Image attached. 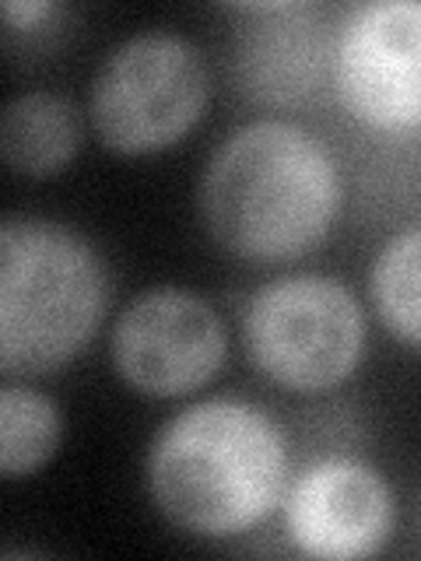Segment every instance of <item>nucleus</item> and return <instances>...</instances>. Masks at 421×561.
I'll list each match as a JSON object with an SVG mask.
<instances>
[{"label":"nucleus","instance_id":"obj_7","mask_svg":"<svg viewBox=\"0 0 421 561\" xmlns=\"http://www.w3.org/2000/svg\"><path fill=\"white\" fill-rule=\"evenodd\" d=\"M333 81L362 123L421 127V0H379L351 11L333 46Z\"/></svg>","mask_w":421,"mask_h":561},{"label":"nucleus","instance_id":"obj_11","mask_svg":"<svg viewBox=\"0 0 421 561\" xmlns=\"http://www.w3.org/2000/svg\"><path fill=\"white\" fill-rule=\"evenodd\" d=\"M373 302L397 341L421 347V225L403 228L379 250Z\"/></svg>","mask_w":421,"mask_h":561},{"label":"nucleus","instance_id":"obj_10","mask_svg":"<svg viewBox=\"0 0 421 561\" xmlns=\"http://www.w3.org/2000/svg\"><path fill=\"white\" fill-rule=\"evenodd\" d=\"M60 432L64 417L49 397L18 382L0 390V470L4 478H22L43 467L57 453Z\"/></svg>","mask_w":421,"mask_h":561},{"label":"nucleus","instance_id":"obj_12","mask_svg":"<svg viewBox=\"0 0 421 561\" xmlns=\"http://www.w3.org/2000/svg\"><path fill=\"white\" fill-rule=\"evenodd\" d=\"M49 11H53V4H43V0H29V4H22V0H8V4H4L8 22L22 25V28H29L32 22H39V18H46Z\"/></svg>","mask_w":421,"mask_h":561},{"label":"nucleus","instance_id":"obj_1","mask_svg":"<svg viewBox=\"0 0 421 561\" xmlns=\"http://www.w3.org/2000/svg\"><path fill=\"white\" fill-rule=\"evenodd\" d=\"M341 210V172L316 134L288 119H253L210 154L201 215L221 250L250 263L309 253Z\"/></svg>","mask_w":421,"mask_h":561},{"label":"nucleus","instance_id":"obj_5","mask_svg":"<svg viewBox=\"0 0 421 561\" xmlns=\"http://www.w3.org/2000/svg\"><path fill=\"white\" fill-rule=\"evenodd\" d=\"M207 64L175 32H140L102 60L88 95L95 134L116 151L175 145L207 105Z\"/></svg>","mask_w":421,"mask_h":561},{"label":"nucleus","instance_id":"obj_4","mask_svg":"<svg viewBox=\"0 0 421 561\" xmlns=\"http://www.w3.org/2000/svg\"><path fill=\"white\" fill-rule=\"evenodd\" d=\"M242 344L260 373L285 390H330L355 373L365 316L338 277L288 274L246 298Z\"/></svg>","mask_w":421,"mask_h":561},{"label":"nucleus","instance_id":"obj_2","mask_svg":"<svg viewBox=\"0 0 421 561\" xmlns=\"http://www.w3.org/2000/svg\"><path fill=\"white\" fill-rule=\"evenodd\" d=\"M288 484V449L274 421L242 400H201L155 435L148 488L190 534L232 537L268 519Z\"/></svg>","mask_w":421,"mask_h":561},{"label":"nucleus","instance_id":"obj_9","mask_svg":"<svg viewBox=\"0 0 421 561\" xmlns=\"http://www.w3.org/2000/svg\"><path fill=\"white\" fill-rule=\"evenodd\" d=\"M78 140V110L64 95L25 92L11 99L0 116V154L8 169L35 175V180L60 172L75 158Z\"/></svg>","mask_w":421,"mask_h":561},{"label":"nucleus","instance_id":"obj_3","mask_svg":"<svg viewBox=\"0 0 421 561\" xmlns=\"http://www.w3.org/2000/svg\"><path fill=\"white\" fill-rule=\"evenodd\" d=\"M110 302L99 253L64 225L8 218L0 228V368L43 376L95 337Z\"/></svg>","mask_w":421,"mask_h":561},{"label":"nucleus","instance_id":"obj_6","mask_svg":"<svg viewBox=\"0 0 421 561\" xmlns=\"http://www.w3.org/2000/svg\"><path fill=\"white\" fill-rule=\"evenodd\" d=\"M113 365L137 393L183 397L218 373L228 351L221 316L186 288H151L120 312Z\"/></svg>","mask_w":421,"mask_h":561},{"label":"nucleus","instance_id":"obj_8","mask_svg":"<svg viewBox=\"0 0 421 561\" xmlns=\"http://www.w3.org/2000/svg\"><path fill=\"white\" fill-rule=\"evenodd\" d=\"M285 526L295 548L309 558H368L390 537V488L368 463L330 456L292 484Z\"/></svg>","mask_w":421,"mask_h":561}]
</instances>
